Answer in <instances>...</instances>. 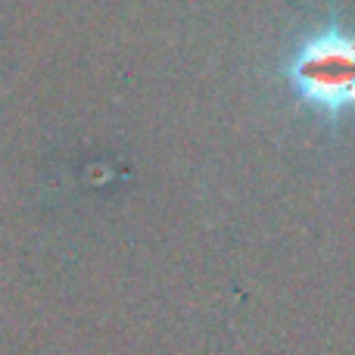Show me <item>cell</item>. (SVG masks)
I'll return each mask as SVG.
<instances>
[{
	"label": "cell",
	"instance_id": "6da1fadb",
	"mask_svg": "<svg viewBox=\"0 0 355 355\" xmlns=\"http://www.w3.org/2000/svg\"><path fill=\"white\" fill-rule=\"evenodd\" d=\"M287 81L293 94L324 116L355 106V35L343 28L318 31L287 62Z\"/></svg>",
	"mask_w": 355,
	"mask_h": 355
}]
</instances>
